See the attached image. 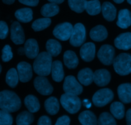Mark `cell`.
Listing matches in <instances>:
<instances>
[{
	"mask_svg": "<svg viewBox=\"0 0 131 125\" xmlns=\"http://www.w3.org/2000/svg\"><path fill=\"white\" fill-rule=\"evenodd\" d=\"M130 14H131V13H130Z\"/></svg>",
	"mask_w": 131,
	"mask_h": 125,
	"instance_id": "816d5d0a",
	"label": "cell"
},
{
	"mask_svg": "<svg viewBox=\"0 0 131 125\" xmlns=\"http://www.w3.org/2000/svg\"><path fill=\"white\" fill-rule=\"evenodd\" d=\"M25 55L28 59H35L39 54V47L37 41L33 39L27 40L24 44Z\"/></svg>",
	"mask_w": 131,
	"mask_h": 125,
	"instance_id": "2e32d148",
	"label": "cell"
},
{
	"mask_svg": "<svg viewBox=\"0 0 131 125\" xmlns=\"http://www.w3.org/2000/svg\"><path fill=\"white\" fill-rule=\"evenodd\" d=\"M102 12L104 19L108 21H113L116 17V7L108 1L102 4Z\"/></svg>",
	"mask_w": 131,
	"mask_h": 125,
	"instance_id": "44dd1931",
	"label": "cell"
},
{
	"mask_svg": "<svg viewBox=\"0 0 131 125\" xmlns=\"http://www.w3.org/2000/svg\"><path fill=\"white\" fill-rule=\"evenodd\" d=\"M24 105L31 113H35L39 110L40 108L39 101L36 96L33 95H28L24 99Z\"/></svg>",
	"mask_w": 131,
	"mask_h": 125,
	"instance_id": "4316f807",
	"label": "cell"
},
{
	"mask_svg": "<svg viewBox=\"0 0 131 125\" xmlns=\"http://www.w3.org/2000/svg\"><path fill=\"white\" fill-rule=\"evenodd\" d=\"M3 2L6 5H12L15 2V0H2Z\"/></svg>",
	"mask_w": 131,
	"mask_h": 125,
	"instance_id": "bcb514c9",
	"label": "cell"
},
{
	"mask_svg": "<svg viewBox=\"0 0 131 125\" xmlns=\"http://www.w3.org/2000/svg\"><path fill=\"white\" fill-rule=\"evenodd\" d=\"M8 33V27L6 22L0 21V39H5Z\"/></svg>",
	"mask_w": 131,
	"mask_h": 125,
	"instance_id": "f35d334b",
	"label": "cell"
},
{
	"mask_svg": "<svg viewBox=\"0 0 131 125\" xmlns=\"http://www.w3.org/2000/svg\"><path fill=\"white\" fill-rule=\"evenodd\" d=\"M52 64V56L46 51L42 52L35 58L33 62V70L40 76H47L51 73Z\"/></svg>",
	"mask_w": 131,
	"mask_h": 125,
	"instance_id": "7a4b0ae2",
	"label": "cell"
},
{
	"mask_svg": "<svg viewBox=\"0 0 131 125\" xmlns=\"http://www.w3.org/2000/svg\"><path fill=\"white\" fill-rule=\"evenodd\" d=\"M37 125H51V120L48 116H43L39 118Z\"/></svg>",
	"mask_w": 131,
	"mask_h": 125,
	"instance_id": "60d3db41",
	"label": "cell"
},
{
	"mask_svg": "<svg viewBox=\"0 0 131 125\" xmlns=\"http://www.w3.org/2000/svg\"><path fill=\"white\" fill-rule=\"evenodd\" d=\"M10 38L15 44L20 45L25 42V35L24 30L17 21L12 24L10 27Z\"/></svg>",
	"mask_w": 131,
	"mask_h": 125,
	"instance_id": "8fae6325",
	"label": "cell"
},
{
	"mask_svg": "<svg viewBox=\"0 0 131 125\" xmlns=\"http://www.w3.org/2000/svg\"><path fill=\"white\" fill-rule=\"evenodd\" d=\"M13 118L9 112L0 110V125H12Z\"/></svg>",
	"mask_w": 131,
	"mask_h": 125,
	"instance_id": "8d00e7d4",
	"label": "cell"
},
{
	"mask_svg": "<svg viewBox=\"0 0 131 125\" xmlns=\"http://www.w3.org/2000/svg\"><path fill=\"white\" fill-rule=\"evenodd\" d=\"M52 78L54 82H60L63 80L65 76L63 68L61 62L60 60H55L52 62V68H51Z\"/></svg>",
	"mask_w": 131,
	"mask_h": 125,
	"instance_id": "ffe728a7",
	"label": "cell"
},
{
	"mask_svg": "<svg viewBox=\"0 0 131 125\" xmlns=\"http://www.w3.org/2000/svg\"><path fill=\"white\" fill-rule=\"evenodd\" d=\"M45 109L50 115H55L60 109V103L57 98L55 97H50L45 101Z\"/></svg>",
	"mask_w": 131,
	"mask_h": 125,
	"instance_id": "484cf974",
	"label": "cell"
},
{
	"mask_svg": "<svg viewBox=\"0 0 131 125\" xmlns=\"http://www.w3.org/2000/svg\"><path fill=\"white\" fill-rule=\"evenodd\" d=\"M47 52L52 56H58L61 52V45L58 41L54 39H49L46 42Z\"/></svg>",
	"mask_w": 131,
	"mask_h": 125,
	"instance_id": "f1b7e54d",
	"label": "cell"
},
{
	"mask_svg": "<svg viewBox=\"0 0 131 125\" xmlns=\"http://www.w3.org/2000/svg\"><path fill=\"white\" fill-rule=\"evenodd\" d=\"M85 10L89 15H96L101 13L102 6L99 0H90L87 1Z\"/></svg>",
	"mask_w": 131,
	"mask_h": 125,
	"instance_id": "4dcf8cb0",
	"label": "cell"
},
{
	"mask_svg": "<svg viewBox=\"0 0 131 125\" xmlns=\"http://www.w3.org/2000/svg\"><path fill=\"white\" fill-rule=\"evenodd\" d=\"M115 51L112 46L104 44L101 47L97 53L98 59L101 63L106 65H110L113 63Z\"/></svg>",
	"mask_w": 131,
	"mask_h": 125,
	"instance_id": "ba28073f",
	"label": "cell"
},
{
	"mask_svg": "<svg viewBox=\"0 0 131 125\" xmlns=\"http://www.w3.org/2000/svg\"><path fill=\"white\" fill-rule=\"evenodd\" d=\"M116 24L122 29H126L131 25V14L128 9H122L120 10Z\"/></svg>",
	"mask_w": 131,
	"mask_h": 125,
	"instance_id": "d6986e66",
	"label": "cell"
},
{
	"mask_svg": "<svg viewBox=\"0 0 131 125\" xmlns=\"http://www.w3.org/2000/svg\"><path fill=\"white\" fill-rule=\"evenodd\" d=\"M21 107V101L19 96L12 91H3L0 92V109L9 113L15 112Z\"/></svg>",
	"mask_w": 131,
	"mask_h": 125,
	"instance_id": "6da1fadb",
	"label": "cell"
},
{
	"mask_svg": "<svg viewBox=\"0 0 131 125\" xmlns=\"http://www.w3.org/2000/svg\"><path fill=\"white\" fill-rule=\"evenodd\" d=\"M64 64L69 69H75L79 64V59L78 56L74 51L68 50L64 53L63 55Z\"/></svg>",
	"mask_w": 131,
	"mask_h": 125,
	"instance_id": "603a6c76",
	"label": "cell"
},
{
	"mask_svg": "<svg viewBox=\"0 0 131 125\" xmlns=\"http://www.w3.org/2000/svg\"><path fill=\"white\" fill-rule=\"evenodd\" d=\"M19 80L18 72L15 68L9 69L6 75V83L12 88H15Z\"/></svg>",
	"mask_w": 131,
	"mask_h": 125,
	"instance_id": "1f68e13d",
	"label": "cell"
},
{
	"mask_svg": "<svg viewBox=\"0 0 131 125\" xmlns=\"http://www.w3.org/2000/svg\"><path fill=\"white\" fill-rule=\"evenodd\" d=\"M19 1L20 3L29 6H36L39 3V0H19Z\"/></svg>",
	"mask_w": 131,
	"mask_h": 125,
	"instance_id": "b9f144b4",
	"label": "cell"
},
{
	"mask_svg": "<svg viewBox=\"0 0 131 125\" xmlns=\"http://www.w3.org/2000/svg\"><path fill=\"white\" fill-rule=\"evenodd\" d=\"M83 103H84V106L86 108H88V109H90V108L91 107V106H92V103L90 102L88 100H83Z\"/></svg>",
	"mask_w": 131,
	"mask_h": 125,
	"instance_id": "ee69618b",
	"label": "cell"
},
{
	"mask_svg": "<svg viewBox=\"0 0 131 125\" xmlns=\"http://www.w3.org/2000/svg\"><path fill=\"white\" fill-rule=\"evenodd\" d=\"M50 3H55L56 5H58V4H61L65 0H48Z\"/></svg>",
	"mask_w": 131,
	"mask_h": 125,
	"instance_id": "f6af8a7d",
	"label": "cell"
},
{
	"mask_svg": "<svg viewBox=\"0 0 131 125\" xmlns=\"http://www.w3.org/2000/svg\"><path fill=\"white\" fill-rule=\"evenodd\" d=\"M110 111L114 118L122 119L125 116V107L122 103L115 101L110 106Z\"/></svg>",
	"mask_w": 131,
	"mask_h": 125,
	"instance_id": "f546056e",
	"label": "cell"
},
{
	"mask_svg": "<svg viewBox=\"0 0 131 125\" xmlns=\"http://www.w3.org/2000/svg\"><path fill=\"white\" fill-rule=\"evenodd\" d=\"M86 39V33L84 26L81 23H77L74 26L72 33L70 38V44L74 47L81 46Z\"/></svg>",
	"mask_w": 131,
	"mask_h": 125,
	"instance_id": "8992f818",
	"label": "cell"
},
{
	"mask_svg": "<svg viewBox=\"0 0 131 125\" xmlns=\"http://www.w3.org/2000/svg\"><path fill=\"white\" fill-rule=\"evenodd\" d=\"M78 119L82 125L98 124V121L95 115L92 112L89 111V110H85L81 113Z\"/></svg>",
	"mask_w": 131,
	"mask_h": 125,
	"instance_id": "cb8c5ba5",
	"label": "cell"
},
{
	"mask_svg": "<svg viewBox=\"0 0 131 125\" xmlns=\"http://www.w3.org/2000/svg\"><path fill=\"white\" fill-rule=\"evenodd\" d=\"M1 69H2V68H1V65H0V73H1Z\"/></svg>",
	"mask_w": 131,
	"mask_h": 125,
	"instance_id": "f907efd6",
	"label": "cell"
},
{
	"mask_svg": "<svg viewBox=\"0 0 131 125\" xmlns=\"http://www.w3.org/2000/svg\"><path fill=\"white\" fill-rule=\"evenodd\" d=\"M111 74L104 69H98L93 73V82L99 87H105L111 81Z\"/></svg>",
	"mask_w": 131,
	"mask_h": 125,
	"instance_id": "4fadbf2b",
	"label": "cell"
},
{
	"mask_svg": "<svg viewBox=\"0 0 131 125\" xmlns=\"http://www.w3.org/2000/svg\"><path fill=\"white\" fill-rule=\"evenodd\" d=\"M51 24V20L50 18L44 17L37 19L32 23L31 27L35 32H40L48 28Z\"/></svg>",
	"mask_w": 131,
	"mask_h": 125,
	"instance_id": "836d02e7",
	"label": "cell"
},
{
	"mask_svg": "<svg viewBox=\"0 0 131 125\" xmlns=\"http://www.w3.org/2000/svg\"><path fill=\"white\" fill-rule=\"evenodd\" d=\"M113 68L119 75L126 76L131 73V55L121 53L114 59Z\"/></svg>",
	"mask_w": 131,
	"mask_h": 125,
	"instance_id": "3957f363",
	"label": "cell"
},
{
	"mask_svg": "<svg viewBox=\"0 0 131 125\" xmlns=\"http://www.w3.org/2000/svg\"><path fill=\"white\" fill-rule=\"evenodd\" d=\"M80 56L82 60L89 62L94 59L95 56V45L93 42H87L80 49Z\"/></svg>",
	"mask_w": 131,
	"mask_h": 125,
	"instance_id": "5bb4252c",
	"label": "cell"
},
{
	"mask_svg": "<svg viewBox=\"0 0 131 125\" xmlns=\"http://www.w3.org/2000/svg\"><path fill=\"white\" fill-rule=\"evenodd\" d=\"M113 98V92L110 89H101L93 94L92 102L95 106L97 107H102L111 102Z\"/></svg>",
	"mask_w": 131,
	"mask_h": 125,
	"instance_id": "5b68a950",
	"label": "cell"
},
{
	"mask_svg": "<svg viewBox=\"0 0 131 125\" xmlns=\"http://www.w3.org/2000/svg\"><path fill=\"white\" fill-rule=\"evenodd\" d=\"M114 1H115L116 3H118V4H120L122 3H123L124 1V0H113Z\"/></svg>",
	"mask_w": 131,
	"mask_h": 125,
	"instance_id": "c3c4849f",
	"label": "cell"
},
{
	"mask_svg": "<svg viewBox=\"0 0 131 125\" xmlns=\"http://www.w3.org/2000/svg\"><path fill=\"white\" fill-rule=\"evenodd\" d=\"M19 80L23 83L29 82L33 76L32 68L29 63L26 62H20L17 66Z\"/></svg>",
	"mask_w": 131,
	"mask_h": 125,
	"instance_id": "7c38bea8",
	"label": "cell"
},
{
	"mask_svg": "<svg viewBox=\"0 0 131 125\" xmlns=\"http://www.w3.org/2000/svg\"><path fill=\"white\" fill-rule=\"evenodd\" d=\"M63 91L65 93L73 95H80L83 92V88L80 83L74 76H68L65 78L63 85Z\"/></svg>",
	"mask_w": 131,
	"mask_h": 125,
	"instance_id": "52a82bcc",
	"label": "cell"
},
{
	"mask_svg": "<svg viewBox=\"0 0 131 125\" xmlns=\"http://www.w3.org/2000/svg\"><path fill=\"white\" fill-rule=\"evenodd\" d=\"M127 124L131 125V109H129L126 113Z\"/></svg>",
	"mask_w": 131,
	"mask_h": 125,
	"instance_id": "7bdbcfd3",
	"label": "cell"
},
{
	"mask_svg": "<svg viewBox=\"0 0 131 125\" xmlns=\"http://www.w3.org/2000/svg\"><path fill=\"white\" fill-rule=\"evenodd\" d=\"M86 0H69V7L76 13H82L86 9Z\"/></svg>",
	"mask_w": 131,
	"mask_h": 125,
	"instance_id": "e575fe53",
	"label": "cell"
},
{
	"mask_svg": "<svg viewBox=\"0 0 131 125\" xmlns=\"http://www.w3.org/2000/svg\"><path fill=\"white\" fill-rule=\"evenodd\" d=\"M18 53H19V55H24V54H25V51H24V47H20V48H19V50H18Z\"/></svg>",
	"mask_w": 131,
	"mask_h": 125,
	"instance_id": "7dc6e473",
	"label": "cell"
},
{
	"mask_svg": "<svg viewBox=\"0 0 131 125\" xmlns=\"http://www.w3.org/2000/svg\"><path fill=\"white\" fill-rule=\"evenodd\" d=\"M74 26L70 23H63L56 26L53 30L54 36L58 39L66 41L70 39Z\"/></svg>",
	"mask_w": 131,
	"mask_h": 125,
	"instance_id": "9c48e42d",
	"label": "cell"
},
{
	"mask_svg": "<svg viewBox=\"0 0 131 125\" xmlns=\"http://www.w3.org/2000/svg\"><path fill=\"white\" fill-rule=\"evenodd\" d=\"M108 33L106 27L102 25H98L93 27L90 32V38L96 42H101L107 39Z\"/></svg>",
	"mask_w": 131,
	"mask_h": 125,
	"instance_id": "e0dca14e",
	"label": "cell"
},
{
	"mask_svg": "<svg viewBox=\"0 0 131 125\" xmlns=\"http://www.w3.org/2000/svg\"><path fill=\"white\" fill-rule=\"evenodd\" d=\"M13 58V53L12 48L9 45H5L2 50V56L1 59L5 62H7L12 60Z\"/></svg>",
	"mask_w": 131,
	"mask_h": 125,
	"instance_id": "74e56055",
	"label": "cell"
},
{
	"mask_svg": "<svg viewBox=\"0 0 131 125\" xmlns=\"http://www.w3.org/2000/svg\"><path fill=\"white\" fill-rule=\"evenodd\" d=\"M127 2L129 3L130 5H131V0H127Z\"/></svg>",
	"mask_w": 131,
	"mask_h": 125,
	"instance_id": "681fc988",
	"label": "cell"
},
{
	"mask_svg": "<svg viewBox=\"0 0 131 125\" xmlns=\"http://www.w3.org/2000/svg\"><path fill=\"white\" fill-rule=\"evenodd\" d=\"M34 120L32 113L28 111L22 112L16 118L17 125H30Z\"/></svg>",
	"mask_w": 131,
	"mask_h": 125,
	"instance_id": "d6a6232c",
	"label": "cell"
},
{
	"mask_svg": "<svg viewBox=\"0 0 131 125\" xmlns=\"http://www.w3.org/2000/svg\"><path fill=\"white\" fill-rule=\"evenodd\" d=\"M35 89L43 96L51 95L53 92V87L46 76H37L33 82Z\"/></svg>",
	"mask_w": 131,
	"mask_h": 125,
	"instance_id": "30bf717a",
	"label": "cell"
},
{
	"mask_svg": "<svg viewBox=\"0 0 131 125\" xmlns=\"http://www.w3.org/2000/svg\"><path fill=\"white\" fill-rule=\"evenodd\" d=\"M60 103L66 111L71 114L78 112L81 107V101L76 95L65 93L60 98Z\"/></svg>",
	"mask_w": 131,
	"mask_h": 125,
	"instance_id": "277c9868",
	"label": "cell"
},
{
	"mask_svg": "<svg viewBox=\"0 0 131 125\" xmlns=\"http://www.w3.org/2000/svg\"><path fill=\"white\" fill-rule=\"evenodd\" d=\"M98 125H116V123L113 115L108 112H103L99 118Z\"/></svg>",
	"mask_w": 131,
	"mask_h": 125,
	"instance_id": "d590c367",
	"label": "cell"
},
{
	"mask_svg": "<svg viewBox=\"0 0 131 125\" xmlns=\"http://www.w3.org/2000/svg\"><path fill=\"white\" fill-rule=\"evenodd\" d=\"M120 101L124 103H131V83H126L120 85L117 89Z\"/></svg>",
	"mask_w": 131,
	"mask_h": 125,
	"instance_id": "ac0fdd59",
	"label": "cell"
},
{
	"mask_svg": "<svg viewBox=\"0 0 131 125\" xmlns=\"http://www.w3.org/2000/svg\"><path fill=\"white\" fill-rule=\"evenodd\" d=\"M114 44L119 50H129L131 49V33L126 32L119 35L115 39Z\"/></svg>",
	"mask_w": 131,
	"mask_h": 125,
	"instance_id": "9a60e30c",
	"label": "cell"
},
{
	"mask_svg": "<svg viewBox=\"0 0 131 125\" xmlns=\"http://www.w3.org/2000/svg\"><path fill=\"white\" fill-rule=\"evenodd\" d=\"M15 17L21 23H29L33 19V11L29 8L19 9L15 12Z\"/></svg>",
	"mask_w": 131,
	"mask_h": 125,
	"instance_id": "d4e9b609",
	"label": "cell"
},
{
	"mask_svg": "<svg viewBox=\"0 0 131 125\" xmlns=\"http://www.w3.org/2000/svg\"><path fill=\"white\" fill-rule=\"evenodd\" d=\"M60 11L58 5L52 3H49L43 5L40 10L41 14L45 17L49 18L57 15Z\"/></svg>",
	"mask_w": 131,
	"mask_h": 125,
	"instance_id": "83f0119b",
	"label": "cell"
},
{
	"mask_svg": "<svg viewBox=\"0 0 131 125\" xmlns=\"http://www.w3.org/2000/svg\"><path fill=\"white\" fill-rule=\"evenodd\" d=\"M70 119L67 116H63L58 119L55 125H70Z\"/></svg>",
	"mask_w": 131,
	"mask_h": 125,
	"instance_id": "ab89813d",
	"label": "cell"
},
{
	"mask_svg": "<svg viewBox=\"0 0 131 125\" xmlns=\"http://www.w3.org/2000/svg\"><path fill=\"white\" fill-rule=\"evenodd\" d=\"M78 79L81 84L90 85L93 82V72L90 68H84L78 73Z\"/></svg>",
	"mask_w": 131,
	"mask_h": 125,
	"instance_id": "7402d4cb",
	"label": "cell"
}]
</instances>
